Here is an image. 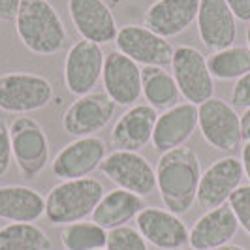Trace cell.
Segmentation results:
<instances>
[{
  "instance_id": "6da1fadb",
  "label": "cell",
  "mask_w": 250,
  "mask_h": 250,
  "mask_svg": "<svg viewBox=\"0 0 250 250\" xmlns=\"http://www.w3.org/2000/svg\"><path fill=\"white\" fill-rule=\"evenodd\" d=\"M154 171L156 188L166 209L179 216L188 213L198 200V187L203 173L198 154L188 147L167 150L160 154Z\"/></svg>"
},
{
  "instance_id": "7a4b0ae2",
  "label": "cell",
  "mask_w": 250,
  "mask_h": 250,
  "mask_svg": "<svg viewBox=\"0 0 250 250\" xmlns=\"http://www.w3.org/2000/svg\"><path fill=\"white\" fill-rule=\"evenodd\" d=\"M15 30L26 49L42 57L57 55L68 42L62 17L49 0H21Z\"/></svg>"
},
{
  "instance_id": "3957f363",
  "label": "cell",
  "mask_w": 250,
  "mask_h": 250,
  "mask_svg": "<svg viewBox=\"0 0 250 250\" xmlns=\"http://www.w3.org/2000/svg\"><path fill=\"white\" fill-rule=\"evenodd\" d=\"M104 187L98 179L83 177L62 181L45 196V218L53 226H68L92 216L104 198Z\"/></svg>"
},
{
  "instance_id": "277c9868",
  "label": "cell",
  "mask_w": 250,
  "mask_h": 250,
  "mask_svg": "<svg viewBox=\"0 0 250 250\" xmlns=\"http://www.w3.org/2000/svg\"><path fill=\"white\" fill-rule=\"evenodd\" d=\"M53 85L47 77L32 72L0 74V109L6 113L28 115L49 105Z\"/></svg>"
},
{
  "instance_id": "5b68a950",
  "label": "cell",
  "mask_w": 250,
  "mask_h": 250,
  "mask_svg": "<svg viewBox=\"0 0 250 250\" xmlns=\"http://www.w3.org/2000/svg\"><path fill=\"white\" fill-rule=\"evenodd\" d=\"M13 162L25 179H36L49 164V139L32 117H17L10 125Z\"/></svg>"
},
{
  "instance_id": "8992f818",
  "label": "cell",
  "mask_w": 250,
  "mask_h": 250,
  "mask_svg": "<svg viewBox=\"0 0 250 250\" xmlns=\"http://www.w3.org/2000/svg\"><path fill=\"white\" fill-rule=\"evenodd\" d=\"M171 74L175 77L181 96L190 104L201 105L214 96V79L207 66V57L200 49L192 45L175 47Z\"/></svg>"
},
{
  "instance_id": "52a82bcc",
  "label": "cell",
  "mask_w": 250,
  "mask_h": 250,
  "mask_svg": "<svg viewBox=\"0 0 250 250\" xmlns=\"http://www.w3.org/2000/svg\"><path fill=\"white\" fill-rule=\"evenodd\" d=\"M198 128L203 139L216 150L233 152L243 143L241 115L222 98L213 96L198 105Z\"/></svg>"
},
{
  "instance_id": "ba28073f",
  "label": "cell",
  "mask_w": 250,
  "mask_h": 250,
  "mask_svg": "<svg viewBox=\"0 0 250 250\" xmlns=\"http://www.w3.org/2000/svg\"><path fill=\"white\" fill-rule=\"evenodd\" d=\"M102 173L121 190L149 196L156 188V171L149 160L134 150H113L100 166Z\"/></svg>"
},
{
  "instance_id": "9c48e42d",
  "label": "cell",
  "mask_w": 250,
  "mask_h": 250,
  "mask_svg": "<svg viewBox=\"0 0 250 250\" xmlns=\"http://www.w3.org/2000/svg\"><path fill=\"white\" fill-rule=\"evenodd\" d=\"M117 104L105 92H88L64 111L62 128L74 138H90L111 123Z\"/></svg>"
},
{
  "instance_id": "30bf717a",
  "label": "cell",
  "mask_w": 250,
  "mask_h": 250,
  "mask_svg": "<svg viewBox=\"0 0 250 250\" xmlns=\"http://www.w3.org/2000/svg\"><path fill=\"white\" fill-rule=\"evenodd\" d=\"M105 55L102 45L88 40H79L66 53L64 61V83L74 96H85L92 92L102 79Z\"/></svg>"
},
{
  "instance_id": "8fae6325",
  "label": "cell",
  "mask_w": 250,
  "mask_h": 250,
  "mask_svg": "<svg viewBox=\"0 0 250 250\" xmlns=\"http://www.w3.org/2000/svg\"><path fill=\"white\" fill-rule=\"evenodd\" d=\"M117 51H121L136 64L145 66H160L166 68L171 64L175 47L166 40L152 32L145 25H125L119 28L115 38Z\"/></svg>"
},
{
  "instance_id": "7c38bea8",
  "label": "cell",
  "mask_w": 250,
  "mask_h": 250,
  "mask_svg": "<svg viewBox=\"0 0 250 250\" xmlns=\"http://www.w3.org/2000/svg\"><path fill=\"white\" fill-rule=\"evenodd\" d=\"M105 156V143L98 136L75 138L57 152L51 169L61 181L83 179L98 169Z\"/></svg>"
},
{
  "instance_id": "4fadbf2b",
  "label": "cell",
  "mask_w": 250,
  "mask_h": 250,
  "mask_svg": "<svg viewBox=\"0 0 250 250\" xmlns=\"http://www.w3.org/2000/svg\"><path fill=\"white\" fill-rule=\"evenodd\" d=\"M243 164L235 156H224L214 160L200 179L198 187V203L203 209H216L226 205L231 194L241 187L243 183Z\"/></svg>"
},
{
  "instance_id": "5bb4252c",
  "label": "cell",
  "mask_w": 250,
  "mask_h": 250,
  "mask_svg": "<svg viewBox=\"0 0 250 250\" xmlns=\"http://www.w3.org/2000/svg\"><path fill=\"white\" fill-rule=\"evenodd\" d=\"M136 229L145 237L150 247L158 250L187 249L190 229L181 216L167 209L145 207L136 218Z\"/></svg>"
},
{
  "instance_id": "9a60e30c",
  "label": "cell",
  "mask_w": 250,
  "mask_h": 250,
  "mask_svg": "<svg viewBox=\"0 0 250 250\" xmlns=\"http://www.w3.org/2000/svg\"><path fill=\"white\" fill-rule=\"evenodd\" d=\"M104 88L105 94L117 105L132 107L141 98V68L121 51H111L105 55L104 62Z\"/></svg>"
},
{
  "instance_id": "2e32d148",
  "label": "cell",
  "mask_w": 250,
  "mask_h": 250,
  "mask_svg": "<svg viewBox=\"0 0 250 250\" xmlns=\"http://www.w3.org/2000/svg\"><path fill=\"white\" fill-rule=\"evenodd\" d=\"M198 34L209 51H222L235 45L237 17L229 10L226 0H200L198 10Z\"/></svg>"
},
{
  "instance_id": "e0dca14e",
  "label": "cell",
  "mask_w": 250,
  "mask_h": 250,
  "mask_svg": "<svg viewBox=\"0 0 250 250\" xmlns=\"http://www.w3.org/2000/svg\"><path fill=\"white\" fill-rule=\"evenodd\" d=\"M68 13L83 40L105 45L115 42L119 26L104 0H68Z\"/></svg>"
},
{
  "instance_id": "ac0fdd59",
  "label": "cell",
  "mask_w": 250,
  "mask_h": 250,
  "mask_svg": "<svg viewBox=\"0 0 250 250\" xmlns=\"http://www.w3.org/2000/svg\"><path fill=\"white\" fill-rule=\"evenodd\" d=\"M196 128H198V105L190 102L177 104L171 109H166L158 115L150 139L152 149L164 154L167 150L185 147V143L194 136Z\"/></svg>"
},
{
  "instance_id": "d6986e66",
  "label": "cell",
  "mask_w": 250,
  "mask_h": 250,
  "mask_svg": "<svg viewBox=\"0 0 250 250\" xmlns=\"http://www.w3.org/2000/svg\"><path fill=\"white\" fill-rule=\"evenodd\" d=\"M158 113L149 104H136L128 107L111 130V145L115 150H134L139 152L145 145H149L154 132Z\"/></svg>"
},
{
  "instance_id": "ffe728a7",
  "label": "cell",
  "mask_w": 250,
  "mask_h": 250,
  "mask_svg": "<svg viewBox=\"0 0 250 250\" xmlns=\"http://www.w3.org/2000/svg\"><path fill=\"white\" fill-rule=\"evenodd\" d=\"M239 222L231 207L226 203L216 209H209L190 228L188 245L196 250H216L229 245L237 235Z\"/></svg>"
},
{
  "instance_id": "44dd1931",
  "label": "cell",
  "mask_w": 250,
  "mask_h": 250,
  "mask_svg": "<svg viewBox=\"0 0 250 250\" xmlns=\"http://www.w3.org/2000/svg\"><path fill=\"white\" fill-rule=\"evenodd\" d=\"M200 0H156L145 12V26L162 38L185 32L198 17Z\"/></svg>"
},
{
  "instance_id": "7402d4cb",
  "label": "cell",
  "mask_w": 250,
  "mask_h": 250,
  "mask_svg": "<svg viewBox=\"0 0 250 250\" xmlns=\"http://www.w3.org/2000/svg\"><path fill=\"white\" fill-rule=\"evenodd\" d=\"M145 201L141 196L128 192V190H121L115 188L111 192L104 194V198L100 200L98 207L92 213V222H96L102 226L104 229L111 231L117 228H123L130 220L138 218V214L145 209Z\"/></svg>"
},
{
  "instance_id": "603a6c76",
  "label": "cell",
  "mask_w": 250,
  "mask_h": 250,
  "mask_svg": "<svg viewBox=\"0 0 250 250\" xmlns=\"http://www.w3.org/2000/svg\"><path fill=\"white\" fill-rule=\"evenodd\" d=\"M45 214L43 196L30 187L6 185L0 187V218L8 222L34 224Z\"/></svg>"
},
{
  "instance_id": "cb8c5ba5",
  "label": "cell",
  "mask_w": 250,
  "mask_h": 250,
  "mask_svg": "<svg viewBox=\"0 0 250 250\" xmlns=\"http://www.w3.org/2000/svg\"><path fill=\"white\" fill-rule=\"evenodd\" d=\"M141 90L145 100L154 109H171L179 104V87L171 72L160 66H145L141 68Z\"/></svg>"
},
{
  "instance_id": "d4e9b609",
  "label": "cell",
  "mask_w": 250,
  "mask_h": 250,
  "mask_svg": "<svg viewBox=\"0 0 250 250\" xmlns=\"http://www.w3.org/2000/svg\"><path fill=\"white\" fill-rule=\"evenodd\" d=\"M207 66L213 79L237 81L250 74V49L245 45H231L228 49L214 51L207 57Z\"/></svg>"
},
{
  "instance_id": "484cf974",
  "label": "cell",
  "mask_w": 250,
  "mask_h": 250,
  "mask_svg": "<svg viewBox=\"0 0 250 250\" xmlns=\"http://www.w3.org/2000/svg\"><path fill=\"white\" fill-rule=\"evenodd\" d=\"M51 239L36 224L12 222L0 228V250H49Z\"/></svg>"
},
{
  "instance_id": "4316f807",
  "label": "cell",
  "mask_w": 250,
  "mask_h": 250,
  "mask_svg": "<svg viewBox=\"0 0 250 250\" xmlns=\"http://www.w3.org/2000/svg\"><path fill=\"white\" fill-rule=\"evenodd\" d=\"M107 229L96 222H74L62 228L61 243L66 250H104L107 245Z\"/></svg>"
},
{
  "instance_id": "83f0119b",
  "label": "cell",
  "mask_w": 250,
  "mask_h": 250,
  "mask_svg": "<svg viewBox=\"0 0 250 250\" xmlns=\"http://www.w3.org/2000/svg\"><path fill=\"white\" fill-rule=\"evenodd\" d=\"M105 250H149V243L138 229L130 226H123L107 233Z\"/></svg>"
},
{
  "instance_id": "f1b7e54d",
  "label": "cell",
  "mask_w": 250,
  "mask_h": 250,
  "mask_svg": "<svg viewBox=\"0 0 250 250\" xmlns=\"http://www.w3.org/2000/svg\"><path fill=\"white\" fill-rule=\"evenodd\" d=\"M228 205L231 207V211L235 214L239 228H243L250 237V185H241L231 194Z\"/></svg>"
},
{
  "instance_id": "f546056e",
  "label": "cell",
  "mask_w": 250,
  "mask_h": 250,
  "mask_svg": "<svg viewBox=\"0 0 250 250\" xmlns=\"http://www.w3.org/2000/svg\"><path fill=\"white\" fill-rule=\"evenodd\" d=\"M13 152H12V136L10 126L0 117V177L6 175L12 167Z\"/></svg>"
},
{
  "instance_id": "4dcf8cb0",
  "label": "cell",
  "mask_w": 250,
  "mask_h": 250,
  "mask_svg": "<svg viewBox=\"0 0 250 250\" xmlns=\"http://www.w3.org/2000/svg\"><path fill=\"white\" fill-rule=\"evenodd\" d=\"M231 104L237 107H250V74L243 75L231 88Z\"/></svg>"
},
{
  "instance_id": "1f68e13d",
  "label": "cell",
  "mask_w": 250,
  "mask_h": 250,
  "mask_svg": "<svg viewBox=\"0 0 250 250\" xmlns=\"http://www.w3.org/2000/svg\"><path fill=\"white\" fill-rule=\"evenodd\" d=\"M226 4L239 21L250 23V0H226Z\"/></svg>"
},
{
  "instance_id": "d6a6232c",
  "label": "cell",
  "mask_w": 250,
  "mask_h": 250,
  "mask_svg": "<svg viewBox=\"0 0 250 250\" xmlns=\"http://www.w3.org/2000/svg\"><path fill=\"white\" fill-rule=\"evenodd\" d=\"M21 0H0V21H15Z\"/></svg>"
},
{
  "instance_id": "836d02e7",
  "label": "cell",
  "mask_w": 250,
  "mask_h": 250,
  "mask_svg": "<svg viewBox=\"0 0 250 250\" xmlns=\"http://www.w3.org/2000/svg\"><path fill=\"white\" fill-rule=\"evenodd\" d=\"M241 164H243V171L250 185V141H245V147L241 150Z\"/></svg>"
},
{
  "instance_id": "e575fe53",
  "label": "cell",
  "mask_w": 250,
  "mask_h": 250,
  "mask_svg": "<svg viewBox=\"0 0 250 250\" xmlns=\"http://www.w3.org/2000/svg\"><path fill=\"white\" fill-rule=\"evenodd\" d=\"M241 132H243V139L250 141V107L241 115Z\"/></svg>"
},
{
  "instance_id": "d590c367",
  "label": "cell",
  "mask_w": 250,
  "mask_h": 250,
  "mask_svg": "<svg viewBox=\"0 0 250 250\" xmlns=\"http://www.w3.org/2000/svg\"><path fill=\"white\" fill-rule=\"evenodd\" d=\"M216 250H245L243 247H239V245H233V243H229V245H224V247H220V249Z\"/></svg>"
},
{
  "instance_id": "8d00e7d4",
  "label": "cell",
  "mask_w": 250,
  "mask_h": 250,
  "mask_svg": "<svg viewBox=\"0 0 250 250\" xmlns=\"http://www.w3.org/2000/svg\"><path fill=\"white\" fill-rule=\"evenodd\" d=\"M247 47L250 49V23H249V26H247Z\"/></svg>"
},
{
  "instance_id": "74e56055",
  "label": "cell",
  "mask_w": 250,
  "mask_h": 250,
  "mask_svg": "<svg viewBox=\"0 0 250 250\" xmlns=\"http://www.w3.org/2000/svg\"><path fill=\"white\" fill-rule=\"evenodd\" d=\"M181 250H196V249H192V247H187V249H181Z\"/></svg>"
},
{
  "instance_id": "f35d334b",
  "label": "cell",
  "mask_w": 250,
  "mask_h": 250,
  "mask_svg": "<svg viewBox=\"0 0 250 250\" xmlns=\"http://www.w3.org/2000/svg\"><path fill=\"white\" fill-rule=\"evenodd\" d=\"M104 250H105V249H104Z\"/></svg>"
}]
</instances>
